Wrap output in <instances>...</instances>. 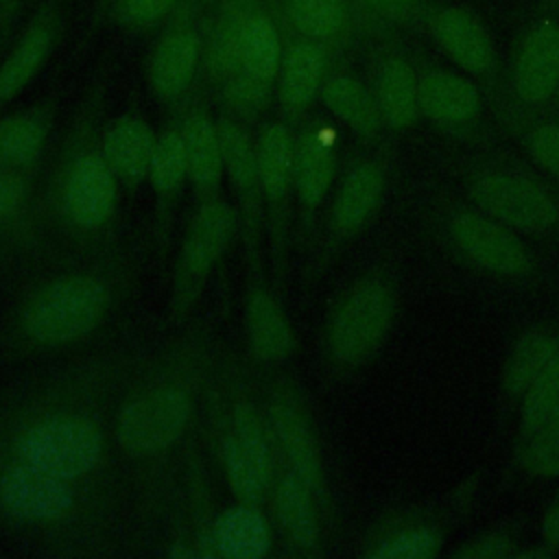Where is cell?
<instances>
[{
	"mask_svg": "<svg viewBox=\"0 0 559 559\" xmlns=\"http://www.w3.org/2000/svg\"><path fill=\"white\" fill-rule=\"evenodd\" d=\"M223 463L231 491L245 502H258L269 485L271 456L260 419L249 404L234 411V428L223 445Z\"/></svg>",
	"mask_w": 559,
	"mask_h": 559,
	"instance_id": "obj_9",
	"label": "cell"
},
{
	"mask_svg": "<svg viewBox=\"0 0 559 559\" xmlns=\"http://www.w3.org/2000/svg\"><path fill=\"white\" fill-rule=\"evenodd\" d=\"M234 236V212L227 203L212 201L194 216L181 251L183 282H199L223 255Z\"/></svg>",
	"mask_w": 559,
	"mask_h": 559,
	"instance_id": "obj_13",
	"label": "cell"
},
{
	"mask_svg": "<svg viewBox=\"0 0 559 559\" xmlns=\"http://www.w3.org/2000/svg\"><path fill=\"white\" fill-rule=\"evenodd\" d=\"M472 201L493 221L539 234L548 231L559 221L557 199L533 177L511 170H487L469 183Z\"/></svg>",
	"mask_w": 559,
	"mask_h": 559,
	"instance_id": "obj_3",
	"label": "cell"
},
{
	"mask_svg": "<svg viewBox=\"0 0 559 559\" xmlns=\"http://www.w3.org/2000/svg\"><path fill=\"white\" fill-rule=\"evenodd\" d=\"M393 319V295L380 280H362L336 308L330 325V349L338 362L356 365L384 341Z\"/></svg>",
	"mask_w": 559,
	"mask_h": 559,
	"instance_id": "obj_4",
	"label": "cell"
},
{
	"mask_svg": "<svg viewBox=\"0 0 559 559\" xmlns=\"http://www.w3.org/2000/svg\"><path fill=\"white\" fill-rule=\"evenodd\" d=\"M46 124L39 116L22 114L0 122V162L20 166L33 162L44 146Z\"/></svg>",
	"mask_w": 559,
	"mask_h": 559,
	"instance_id": "obj_31",
	"label": "cell"
},
{
	"mask_svg": "<svg viewBox=\"0 0 559 559\" xmlns=\"http://www.w3.org/2000/svg\"><path fill=\"white\" fill-rule=\"evenodd\" d=\"M0 502L15 518L46 522L63 518L74 496L66 478L22 463L0 476Z\"/></svg>",
	"mask_w": 559,
	"mask_h": 559,
	"instance_id": "obj_10",
	"label": "cell"
},
{
	"mask_svg": "<svg viewBox=\"0 0 559 559\" xmlns=\"http://www.w3.org/2000/svg\"><path fill=\"white\" fill-rule=\"evenodd\" d=\"M63 203L76 225H103L116 205V181L109 164L96 155L81 157L68 173Z\"/></svg>",
	"mask_w": 559,
	"mask_h": 559,
	"instance_id": "obj_12",
	"label": "cell"
},
{
	"mask_svg": "<svg viewBox=\"0 0 559 559\" xmlns=\"http://www.w3.org/2000/svg\"><path fill=\"white\" fill-rule=\"evenodd\" d=\"M369 4H376V7H400V4H406L411 0H365Z\"/></svg>",
	"mask_w": 559,
	"mask_h": 559,
	"instance_id": "obj_42",
	"label": "cell"
},
{
	"mask_svg": "<svg viewBox=\"0 0 559 559\" xmlns=\"http://www.w3.org/2000/svg\"><path fill=\"white\" fill-rule=\"evenodd\" d=\"M192 415L190 395L179 386H159L129 402L118 417V441L127 452L155 454L179 439Z\"/></svg>",
	"mask_w": 559,
	"mask_h": 559,
	"instance_id": "obj_6",
	"label": "cell"
},
{
	"mask_svg": "<svg viewBox=\"0 0 559 559\" xmlns=\"http://www.w3.org/2000/svg\"><path fill=\"white\" fill-rule=\"evenodd\" d=\"M426 26L441 52L463 72L493 81L498 76V52L483 20L467 7H437L426 15Z\"/></svg>",
	"mask_w": 559,
	"mask_h": 559,
	"instance_id": "obj_7",
	"label": "cell"
},
{
	"mask_svg": "<svg viewBox=\"0 0 559 559\" xmlns=\"http://www.w3.org/2000/svg\"><path fill=\"white\" fill-rule=\"evenodd\" d=\"M247 334L253 354L262 360H282L295 345L293 328L269 293L251 295L247 304Z\"/></svg>",
	"mask_w": 559,
	"mask_h": 559,
	"instance_id": "obj_19",
	"label": "cell"
},
{
	"mask_svg": "<svg viewBox=\"0 0 559 559\" xmlns=\"http://www.w3.org/2000/svg\"><path fill=\"white\" fill-rule=\"evenodd\" d=\"M290 17L295 26L310 37H332L343 20V0H290Z\"/></svg>",
	"mask_w": 559,
	"mask_h": 559,
	"instance_id": "obj_36",
	"label": "cell"
},
{
	"mask_svg": "<svg viewBox=\"0 0 559 559\" xmlns=\"http://www.w3.org/2000/svg\"><path fill=\"white\" fill-rule=\"evenodd\" d=\"M255 159L258 183L271 201H282L295 170V146L286 127L271 124L264 129L255 148Z\"/></svg>",
	"mask_w": 559,
	"mask_h": 559,
	"instance_id": "obj_25",
	"label": "cell"
},
{
	"mask_svg": "<svg viewBox=\"0 0 559 559\" xmlns=\"http://www.w3.org/2000/svg\"><path fill=\"white\" fill-rule=\"evenodd\" d=\"M323 103L338 120L365 138L376 135L384 124L373 92H369L354 76L341 74L325 81Z\"/></svg>",
	"mask_w": 559,
	"mask_h": 559,
	"instance_id": "obj_21",
	"label": "cell"
},
{
	"mask_svg": "<svg viewBox=\"0 0 559 559\" xmlns=\"http://www.w3.org/2000/svg\"><path fill=\"white\" fill-rule=\"evenodd\" d=\"M522 144L539 168L559 179V118L526 122Z\"/></svg>",
	"mask_w": 559,
	"mask_h": 559,
	"instance_id": "obj_37",
	"label": "cell"
},
{
	"mask_svg": "<svg viewBox=\"0 0 559 559\" xmlns=\"http://www.w3.org/2000/svg\"><path fill=\"white\" fill-rule=\"evenodd\" d=\"M17 452L22 463L70 480L96 465L103 437L85 419L52 417L31 426L17 443Z\"/></svg>",
	"mask_w": 559,
	"mask_h": 559,
	"instance_id": "obj_5",
	"label": "cell"
},
{
	"mask_svg": "<svg viewBox=\"0 0 559 559\" xmlns=\"http://www.w3.org/2000/svg\"><path fill=\"white\" fill-rule=\"evenodd\" d=\"M186 175H188V166H186L183 138L175 131L159 135L155 140L151 168H148L153 188L162 194L175 192L183 183Z\"/></svg>",
	"mask_w": 559,
	"mask_h": 559,
	"instance_id": "obj_34",
	"label": "cell"
},
{
	"mask_svg": "<svg viewBox=\"0 0 559 559\" xmlns=\"http://www.w3.org/2000/svg\"><path fill=\"white\" fill-rule=\"evenodd\" d=\"M507 555H511L509 537L493 535V533L472 539L456 550V557H463V559H500Z\"/></svg>",
	"mask_w": 559,
	"mask_h": 559,
	"instance_id": "obj_38",
	"label": "cell"
},
{
	"mask_svg": "<svg viewBox=\"0 0 559 559\" xmlns=\"http://www.w3.org/2000/svg\"><path fill=\"white\" fill-rule=\"evenodd\" d=\"M175 0H122V11L131 22L144 24L159 17Z\"/></svg>",
	"mask_w": 559,
	"mask_h": 559,
	"instance_id": "obj_39",
	"label": "cell"
},
{
	"mask_svg": "<svg viewBox=\"0 0 559 559\" xmlns=\"http://www.w3.org/2000/svg\"><path fill=\"white\" fill-rule=\"evenodd\" d=\"M382 122L395 131L408 129L419 114V76L415 66L402 55H389L376 74L373 90Z\"/></svg>",
	"mask_w": 559,
	"mask_h": 559,
	"instance_id": "obj_14",
	"label": "cell"
},
{
	"mask_svg": "<svg viewBox=\"0 0 559 559\" xmlns=\"http://www.w3.org/2000/svg\"><path fill=\"white\" fill-rule=\"evenodd\" d=\"M271 419L277 432V439L297 472L312 491H321L323 487V469L317 450V441L304 415L288 402H275L271 408Z\"/></svg>",
	"mask_w": 559,
	"mask_h": 559,
	"instance_id": "obj_17",
	"label": "cell"
},
{
	"mask_svg": "<svg viewBox=\"0 0 559 559\" xmlns=\"http://www.w3.org/2000/svg\"><path fill=\"white\" fill-rule=\"evenodd\" d=\"M323 55L314 44H297L290 48L282 66V100L290 107L308 105L321 87Z\"/></svg>",
	"mask_w": 559,
	"mask_h": 559,
	"instance_id": "obj_27",
	"label": "cell"
},
{
	"mask_svg": "<svg viewBox=\"0 0 559 559\" xmlns=\"http://www.w3.org/2000/svg\"><path fill=\"white\" fill-rule=\"evenodd\" d=\"M419 76V114L448 131H463L478 122L483 98L478 85L445 68H426Z\"/></svg>",
	"mask_w": 559,
	"mask_h": 559,
	"instance_id": "obj_11",
	"label": "cell"
},
{
	"mask_svg": "<svg viewBox=\"0 0 559 559\" xmlns=\"http://www.w3.org/2000/svg\"><path fill=\"white\" fill-rule=\"evenodd\" d=\"M183 148L188 177L199 188H214L223 175V153L218 129L201 114L190 116L183 127Z\"/></svg>",
	"mask_w": 559,
	"mask_h": 559,
	"instance_id": "obj_24",
	"label": "cell"
},
{
	"mask_svg": "<svg viewBox=\"0 0 559 559\" xmlns=\"http://www.w3.org/2000/svg\"><path fill=\"white\" fill-rule=\"evenodd\" d=\"M109 293L90 275H68L41 288L26 308V332L46 345L85 336L105 314Z\"/></svg>",
	"mask_w": 559,
	"mask_h": 559,
	"instance_id": "obj_2",
	"label": "cell"
},
{
	"mask_svg": "<svg viewBox=\"0 0 559 559\" xmlns=\"http://www.w3.org/2000/svg\"><path fill=\"white\" fill-rule=\"evenodd\" d=\"M504 87L524 122L559 103V0H535L524 13Z\"/></svg>",
	"mask_w": 559,
	"mask_h": 559,
	"instance_id": "obj_1",
	"label": "cell"
},
{
	"mask_svg": "<svg viewBox=\"0 0 559 559\" xmlns=\"http://www.w3.org/2000/svg\"><path fill=\"white\" fill-rule=\"evenodd\" d=\"M153 148V131L138 118L116 120L103 142L109 168L127 181H140L148 175Z\"/></svg>",
	"mask_w": 559,
	"mask_h": 559,
	"instance_id": "obj_18",
	"label": "cell"
},
{
	"mask_svg": "<svg viewBox=\"0 0 559 559\" xmlns=\"http://www.w3.org/2000/svg\"><path fill=\"white\" fill-rule=\"evenodd\" d=\"M223 153V168L240 192H251L258 183V159L247 133L231 120L216 124Z\"/></svg>",
	"mask_w": 559,
	"mask_h": 559,
	"instance_id": "obj_32",
	"label": "cell"
},
{
	"mask_svg": "<svg viewBox=\"0 0 559 559\" xmlns=\"http://www.w3.org/2000/svg\"><path fill=\"white\" fill-rule=\"evenodd\" d=\"M559 341L544 330H533L520 336L504 365V391L513 397H524L544 367L557 354Z\"/></svg>",
	"mask_w": 559,
	"mask_h": 559,
	"instance_id": "obj_23",
	"label": "cell"
},
{
	"mask_svg": "<svg viewBox=\"0 0 559 559\" xmlns=\"http://www.w3.org/2000/svg\"><path fill=\"white\" fill-rule=\"evenodd\" d=\"M24 199V186L9 175H0V214L15 212Z\"/></svg>",
	"mask_w": 559,
	"mask_h": 559,
	"instance_id": "obj_40",
	"label": "cell"
},
{
	"mask_svg": "<svg viewBox=\"0 0 559 559\" xmlns=\"http://www.w3.org/2000/svg\"><path fill=\"white\" fill-rule=\"evenodd\" d=\"M0 2H7V0H0Z\"/></svg>",
	"mask_w": 559,
	"mask_h": 559,
	"instance_id": "obj_43",
	"label": "cell"
},
{
	"mask_svg": "<svg viewBox=\"0 0 559 559\" xmlns=\"http://www.w3.org/2000/svg\"><path fill=\"white\" fill-rule=\"evenodd\" d=\"M336 157L330 140L321 133H304L295 148V186L304 205L314 207L323 201L334 179Z\"/></svg>",
	"mask_w": 559,
	"mask_h": 559,
	"instance_id": "obj_20",
	"label": "cell"
},
{
	"mask_svg": "<svg viewBox=\"0 0 559 559\" xmlns=\"http://www.w3.org/2000/svg\"><path fill=\"white\" fill-rule=\"evenodd\" d=\"M194 63H197L194 37L190 33H173L155 48V55L151 61L153 90L164 98L179 94L188 85L194 72Z\"/></svg>",
	"mask_w": 559,
	"mask_h": 559,
	"instance_id": "obj_26",
	"label": "cell"
},
{
	"mask_svg": "<svg viewBox=\"0 0 559 559\" xmlns=\"http://www.w3.org/2000/svg\"><path fill=\"white\" fill-rule=\"evenodd\" d=\"M443 539L437 528L408 526L380 539L369 557L376 559H430L439 552Z\"/></svg>",
	"mask_w": 559,
	"mask_h": 559,
	"instance_id": "obj_33",
	"label": "cell"
},
{
	"mask_svg": "<svg viewBox=\"0 0 559 559\" xmlns=\"http://www.w3.org/2000/svg\"><path fill=\"white\" fill-rule=\"evenodd\" d=\"M50 50V33L37 28L22 39L13 55L0 66V100L15 96L41 68Z\"/></svg>",
	"mask_w": 559,
	"mask_h": 559,
	"instance_id": "obj_29",
	"label": "cell"
},
{
	"mask_svg": "<svg viewBox=\"0 0 559 559\" xmlns=\"http://www.w3.org/2000/svg\"><path fill=\"white\" fill-rule=\"evenodd\" d=\"M559 402V349L544 367L539 378L524 393L522 404V437L535 430L550 408Z\"/></svg>",
	"mask_w": 559,
	"mask_h": 559,
	"instance_id": "obj_35",
	"label": "cell"
},
{
	"mask_svg": "<svg viewBox=\"0 0 559 559\" xmlns=\"http://www.w3.org/2000/svg\"><path fill=\"white\" fill-rule=\"evenodd\" d=\"M212 542L216 552L227 559H260L269 550L271 535L258 509L238 504L218 515Z\"/></svg>",
	"mask_w": 559,
	"mask_h": 559,
	"instance_id": "obj_16",
	"label": "cell"
},
{
	"mask_svg": "<svg viewBox=\"0 0 559 559\" xmlns=\"http://www.w3.org/2000/svg\"><path fill=\"white\" fill-rule=\"evenodd\" d=\"M238 57L245 72L269 83L280 66V39L273 24L264 17L245 22L238 35Z\"/></svg>",
	"mask_w": 559,
	"mask_h": 559,
	"instance_id": "obj_28",
	"label": "cell"
},
{
	"mask_svg": "<svg viewBox=\"0 0 559 559\" xmlns=\"http://www.w3.org/2000/svg\"><path fill=\"white\" fill-rule=\"evenodd\" d=\"M384 192V173L373 162L354 166L341 183L334 201V227L341 234L358 231L376 212Z\"/></svg>",
	"mask_w": 559,
	"mask_h": 559,
	"instance_id": "obj_15",
	"label": "cell"
},
{
	"mask_svg": "<svg viewBox=\"0 0 559 559\" xmlns=\"http://www.w3.org/2000/svg\"><path fill=\"white\" fill-rule=\"evenodd\" d=\"M275 513L284 533L297 546L310 548L317 544L319 526L312 504V487L297 472L282 478L275 493Z\"/></svg>",
	"mask_w": 559,
	"mask_h": 559,
	"instance_id": "obj_22",
	"label": "cell"
},
{
	"mask_svg": "<svg viewBox=\"0 0 559 559\" xmlns=\"http://www.w3.org/2000/svg\"><path fill=\"white\" fill-rule=\"evenodd\" d=\"M450 236L467 260L498 275H522L531 260L511 227L485 212H456L450 218Z\"/></svg>",
	"mask_w": 559,
	"mask_h": 559,
	"instance_id": "obj_8",
	"label": "cell"
},
{
	"mask_svg": "<svg viewBox=\"0 0 559 559\" xmlns=\"http://www.w3.org/2000/svg\"><path fill=\"white\" fill-rule=\"evenodd\" d=\"M520 461L533 476H559V402L535 430L522 437Z\"/></svg>",
	"mask_w": 559,
	"mask_h": 559,
	"instance_id": "obj_30",
	"label": "cell"
},
{
	"mask_svg": "<svg viewBox=\"0 0 559 559\" xmlns=\"http://www.w3.org/2000/svg\"><path fill=\"white\" fill-rule=\"evenodd\" d=\"M542 537L552 550H559V500L552 502L542 518Z\"/></svg>",
	"mask_w": 559,
	"mask_h": 559,
	"instance_id": "obj_41",
	"label": "cell"
}]
</instances>
